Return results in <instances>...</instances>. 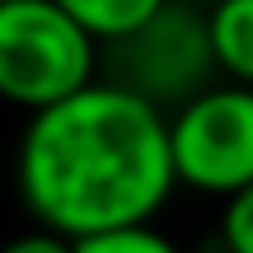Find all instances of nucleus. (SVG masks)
<instances>
[{
	"mask_svg": "<svg viewBox=\"0 0 253 253\" xmlns=\"http://www.w3.org/2000/svg\"><path fill=\"white\" fill-rule=\"evenodd\" d=\"M14 183L38 230L61 239L150 225L178 188L164 113L94 75L84 89L28 113Z\"/></svg>",
	"mask_w": 253,
	"mask_h": 253,
	"instance_id": "obj_1",
	"label": "nucleus"
},
{
	"mask_svg": "<svg viewBox=\"0 0 253 253\" xmlns=\"http://www.w3.org/2000/svg\"><path fill=\"white\" fill-rule=\"evenodd\" d=\"M99 80L126 89L169 118L188 99L220 80L207 42V19L188 0H164L136 28L99 42Z\"/></svg>",
	"mask_w": 253,
	"mask_h": 253,
	"instance_id": "obj_2",
	"label": "nucleus"
},
{
	"mask_svg": "<svg viewBox=\"0 0 253 253\" xmlns=\"http://www.w3.org/2000/svg\"><path fill=\"white\" fill-rule=\"evenodd\" d=\"M99 75V42L56 0H0V99L38 113Z\"/></svg>",
	"mask_w": 253,
	"mask_h": 253,
	"instance_id": "obj_3",
	"label": "nucleus"
},
{
	"mask_svg": "<svg viewBox=\"0 0 253 253\" xmlns=\"http://www.w3.org/2000/svg\"><path fill=\"white\" fill-rule=\"evenodd\" d=\"M169 164L178 188L230 197L253 183V89L211 84L164 118Z\"/></svg>",
	"mask_w": 253,
	"mask_h": 253,
	"instance_id": "obj_4",
	"label": "nucleus"
},
{
	"mask_svg": "<svg viewBox=\"0 0 253 253\" xmlns=\"http://www.w3.org/2000/svg\"><path fill=\"white\" fill-rule=\"evenodd\" d=\"M202 19H207V42L216 56V71L230 84L253 89V0H216Z\"/></svg>",
	"mask_w": 253,
	"mask_h": 253,
	"instance_id": "obj_5",
	"label": "nucleus"
},
{
	"mask_svg": "<svg viewBox=\"0 0 253 253\" xmlns=\"http://www.w3.org/2000/svg\"><path fill=\"white\" fill-rule=\"evenodd\" d=\"M56 5H61L94 42H108V38L136 28L145 14H155L164 0H56Z\"/></svg>",
	"mask_w": 253,
	"mask_h": 253,
	"instance_id": "obj_6",
	"label": "nucleus"
},
{
	"mask_svg": "<svg viewBox=\"0 0 253 253\" xmlns=\"http://www.w3.org/2000/svg\"><path fill=\"white\" fill-rule=\"evenodd\" d=\"M71 253H183V249L155 225H122V230L71 239Z\"/></svg>",
	"mask_w": 253,
	"mask_h": 253,
	"instance_id": "obj_7",
	"label": "nucleus"
},
{
	"mask_svg": "<svg viewBox=\"0 0 253 253\" xmlns=\"http://www.w3.org/2000/svg\"><path fill=\"white\" fill-rule=\"evenodd\" d=\"M220 249L225 253H253V183L220 197Z\"/></svg>",
	"mask_w": 253,
	"mask_h": 253,
	"instance_id": "obj_8",
	"label": "nucleus"
},
{
	"mask_svg": "<svg viewBox=\"0 0 253 253\" xmlns=\"http://www.w3.org/2000/svg\"><path fill=\"white\" fill-rule=\"evenodd\" d=\"M0 253H71V239L52 235V230H28L0 244Z\"/></svg>",
	"mask_w": 253,
	"mask_h": 253,
	"instance_id": "obj_9",
	"label": "nucleus"
}]
</instances>
